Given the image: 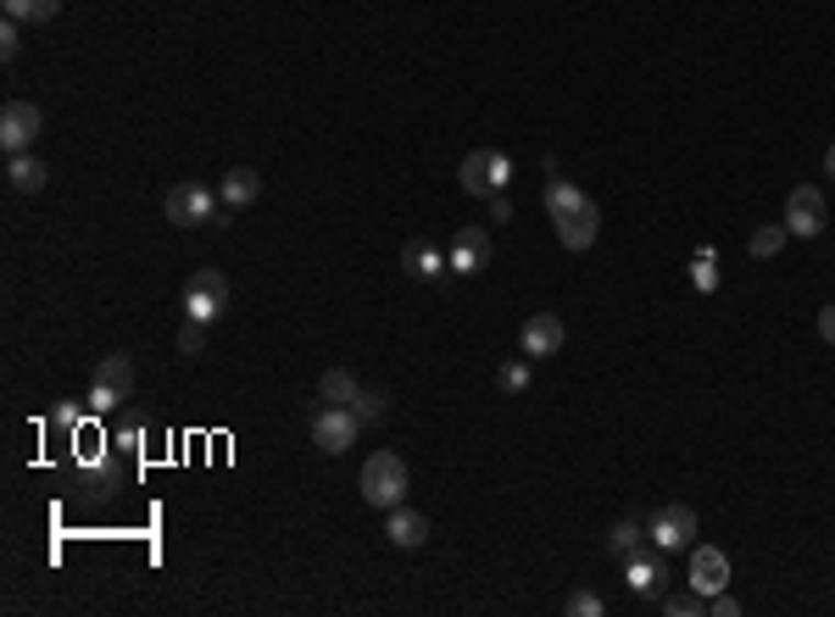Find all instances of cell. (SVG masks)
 <instances>
[{"instance_id": "cell-1", "label": "cell", "mask_w": 835, "mask_h": 617, "mask_svg": "<svg viewBox=\"0 0 835 617\" xmlns=\"http://www.w3.org/2000/svg\"><path fill=\"white\" fill-rule=\"evenodd\" d=\"M407 462L396 457V451H374L368 462H363V479H357V490H363V501L368 506H379V512H390V506H401L407 501Z\"/></svg>"}, {"instance_id": "cell-2", "label": "cell", "mask_w": 835, "mask_h": 617, "mask_svg": "<svg viewBox=\"0 0 835 617\" xmlns=\"http://www.w3.org/2000/svg\"><path fill=\"white\" fill-rule=\"evenodd\" d=\"M357 434H363V417H357L352 406H323V412H312V446H318L323 457H346V451L357 446Z\"/></svg>"}, {"instance_id": "cell-3", "label": "cell", "mask_w": 835, "mask_h": 617, "mask_svg": "<svg viewBox=\"0 0 835 617\" xmlns=\"http://www.w3.org/2000/svg\"><path fill=\"white\" fill-rule=\"evenodd\" d=\"M134 395V357L129 350H112V357L96 362V384H90V406L96 412H112L118 401Z\"/></svg>"}, {"instance_id": "cell-4", "label": "cell", "mask_w": 835, "mask_h": 617, "mask_svg": "<svg viewBox=\"0 0 835 617\" xmlns=\"http://www.w3.org/2000/svg\"><path fill=\"white\" fill-rule=\"evenodd\" d=\"M185 317H196V323H218L223 312H229V279L218 273V268H201V273H190V284H185Z\"/></svg>"}, {"instance_id": "cell-5", "label": "cell", "mask_w": 835, "mask_h": 617, "mask_svg": "<svg viewBox=\"0 0 835 617\" xmlns=\"http://www.w3.org/2000/svg\"><path fill=\"white\" fill-rule=\"evenodd\" d=\"M646 540L657 551H691L697 546V512L691 506H657L646 523Z\"/></svg>"}, {"instance_id": "cell-6", "label": "cell", "mask_w": 835, "mask_h": 617, "mask_svg": "<svg viewBox=\"0 0 835 617\" xmlns=\"http://www.w3.org/2000/svg\"><path fill=\"white\" fill-rule=\"evenodd\" d=\"M45 128V112L34 101H7V112H0V150L7 156H29L34 139Z\"/></svg>"}, {"instance_id": "cell-7", "label": "cell", "mask_w": 835, "mask_h": 617, "mask_svg": "<svg viewBox=\"0 0 835 617\" xmlns=\"http://www.w3.org/2000/svg\"><path fill=\"white\" fill-rule=\"evenodd\" d=\"M162 212H167V223H179V228H201V223H218V201H212V190L207 184H174L167 190V201H162Z\"/></svg>"}, {"instance_id": "cell-8", "label": "cell", "mask_w": 835, "mask_h": 617, "mask_svg": "<svg viewBox=\"0 0 835 617\" xmlns=\"http://www.w3.org/2000/svg\"><path fill=\"white\" fill-rule=\"evenodd\" d=\"M824 223H830L824 190H819V184H797V190L786 195V228H791V239H819Z\"/></svg>"}, {"instance_id": "cell-9", "label": "cell", "mask_w": 835, "mask_h": 617, "mask_svg": "<svg viewBox=\"0 0 835 617\" xmlns=\"http://www.w3.org/2000/svg\"><path fill=\"white\" fill-rule=\"evenodd\" d=\"M563 339H568V328H563V317H557V312H535V317H524V328H519V350H524L530 362L557 357Z\"/></svg>"}, {"instance_id": "cell-10", "label": "cell", "mask_w": 835, "mask_h": 617, "mask_svg": "<svg viewBox=\"0 0 835 617\" xmlns=\"http://www.w3.org/2000/svg\"><path fill=\"white\" fill-rule=\"evenodd\" d=\"M430 535H435V523H430L424 512H412L407 501L385 512V540H390L396 551H417V546H430Z\"/></svg>"}, {"instance_id": "cell-11", "label": "cell", "mask_w": 835, "mask_h": 617, "mask_svg": "<svg viewBox=\"0 0 835 617\" xmlns=\"http://www.w3.org/2000/svg\"><path fill=\"white\" fill-rule=\"evenodd\" d=\"M446 261H452V273H468V279L485 273V268H490V234L474 228V223H463V228L452 234V256H446Z\"/></svg>"}, {"instance_id": "cell-12", "label": "cell", "mask_w": 835, "mask_h": 617, "mask_svg": "<svg viewBox=\"0 0 835 617\" xmlns=\"http://www.w3.org/2000/svg\"><path fill=\"white\" fill-rule=\"evenodd\" d=\"M691 590H697V595L730 590V557H724L719 546H691Z\"/></svg>"}, {"instance_id": "cell-13", "label": "cell", "mask_w": 835, "mask_h": 617, "mask_svg": "<svg viewBox=\"0 0 835 617\" xmlns=\"http://www.w3.org/2000/svg\"><path fill=\"white\" fill-rule=\"evenodd\" d=\"M552 228H557V245H563V250H591V245H597V228H602V212H597V201H591V206L574 212V217H557Z\"/></svg>"}, {"instance_id": "cell-14", "label": "cell", "mask_w": 835, "mask_h": 617, "mask_svg": "<svg viewBox=\"0 0 835 617\" xmlns=\"http://www.w3.org/2000/svg\"><path fill=\"white\" fill-rule=\"evenodd\" d=\"M257 195H263V172L257 167H229L223 172V184H218V201L223 206H257Z\"/></svg>"}, {"instance_id": "cell-15", "label": "cell", "mask_w": 835, "mask_h": 617, "mask_svg": "<svg viewBox=\"0 0 835 617\" xmlns=\"http://www.w3.org/2000/svg\"><path fill=\"white\" fill-rule=\"evenodd\" d=\"M7 184L18 190V195H40L45 184H51V167L29 150V156H7Z\"/></svg>"}, {"instance_id": "cell-16", "label": "cell", "mask_w": 835, "mask_h": 617, "mask_svg": "<svg viewBox=\"0 0 835 617\" xmlns=\"http://www.w3.org/2000/svg\"><path fill=\"white\" fill-rule=\"evenodd\" d=\"M584 206H591V195L552 172V179H546V212H552V223H557V217H574V212H584Z\"/></svg>"}, {"instance_id": "cell-17", "label": "cell", "mask_w": 835, "mask_h": 617, "mask_svg": "<svg viewBox=\"0 0 835 617\" xmlns=\"http://www.w3.org/2000/svg\"><path fill=\"white\" fill-rule=\"evenodd\" d=\"M318 395H323L329 406H357L363 384H357V373H352V368H329V373L318 379Z\"/></svg>"}, {"instance_id": "cell-18", "label": "cell", "mask_w": 835, "mask_h": 617, "mask_svg": "<svg viewBox=\"0 0 835 617\" xmlns=\"http://www.w3.org/2000/svg\"><path fill=\"white\" fill-rule=\"evenodd\" d=\"M401 268H407L412 279H446L452 261H446L435 245H407V250H401Z\"/></svg>"}, {"instance_id": "cell-19", "label": "cell", "mask_w": 835, "mask_h": 617, "mask_svg": "<svg viewBox=\"0 0 835 617\" xmlns=\"http://www.w3.org/2000/svg\"><path fill=\"white\" fill-rule=\"evenodd\" d=\"M457 184H463L468 195H496V184H490V150H468V156H463Z\"/></svg>"}, {"instance_id": "cell-20", "label": "cell", "mask_w": 835, "mask_h": 617, "mask_svg": "<svg viewBox=\"0 0 835 617\" xmlns=\"http://www.w3.org/2000/svg\"><path fill=\"white\" fill-rule=\"evenodd\" d=\"M791 239V228L786 223H764V228H752V239H746V256L752 261H769V256H780V245Z\"/></svg>"}, {"instance_id": "cell-21", "label": "cell", "mask_w": 835, "mask_h": 617, "mask_svg": "<svg viewBox=\"0 0 835 617\" xmlns=\"http://www.w3.org/2000/svg\"><path fill=\"white\" fill-rule=\"evenodd\" d=\"M624 568H630V590H635V595H663V579H668L663 562H646V551H641V557H630Z\"/></svg>"}, {"instance_id": "cell-22", "label": "cell", "mask_w": 835, "mask_h": 617, "mask_svg": "<svg viewBox=\"0 0 835 617\" xmlns=\"http://www.w3.org/2000/svg\"><path fill=\"white\" fill-rule=\"evenodd\" d=\"M0 12L12 23H51L62 12V0H0Z\"/></svg>"}, {"instance_id": "cell-23", "label": "cell", "mask_w": 835, "mask_h": 617, "mask_svg": "<svg viewBox=\"0 0 835 617\" xmlns=\"http://www.w3.org/2000/svg\"><path fill=\"white\" fill-rule=\"evenodd\" d=\"M608 551H613L619 562L641 557V551H646V528H641V523H613V535H608Z\"/></svg>"}, {"instance_id": "cell-24", "label": "cell", "mask_w": 835, "mask_h": 617, "mask_svg": "<svg viewBox=\"0 0 835 617\" xmlns=\"http://www.w3.org/2000/svg\"><path fill=\"white\" fill-rule=\"evenodd\" d=\"M352 412L363 417V428H374V423H385V417H390V390H363Z\"/></svg>"}, {"instance_id": "cell-25", "label": "cell", "mask_w": 835, "mask_h": 617, "mask_svg": "<svg viewBox=\"0 0 835 617\" xmlns=\"http://www.w3.org/2000/svg\"><path fill=\"white\" fill-rule=\"evenodd\" d=\"M530 379H535V368H530V357L524 362H501V373H496V384L508 390V395H519V390H530Z\"/></svg>"}, {"instance_id": "cell-26", "label": "cell", "mask_w": 835, "mask_h": 617, "mask_svg": "<svg viewBox=\"0 0 835 617\" xmlns=\"http://www.w3.org/2000/svg\"><path fill=\"white\" fill-rule=\"evenodd\" d=\"M201 350H207V323L185 317L179 323V357H201Z\"/></svg>"}, {"instance_id": "cell-27", "label": "cell", "mask_w": 835, "mask_h": 617, "mask_svg": "<svg viewBox=\"0 0 835 617\" xmlns=\"http://www.w3.org/2000/svg\"><path fill=\"white\" fill-rule=\"evenodd\" d=\"M663 612L668 617H697V612H708V595H697V590L691 595H663Z\"/></svg>"}, {"instance_id": "cell-28", "label": "cell", "mask_w": 835, "mask_h": 617, "mask_svg": "<svg viewBox=\"0 0 835 617\" xmlns=\"http://www.w3.org/2000/svg\"><path fill=\"white\" fill-rule=\"evenodd\" d=\"M608 606H602V595H591V590H574L568 595V617H602Z\"/></svg>"}, {"instance_id": "cell-29", "label": "cell", "mask_w": 835, "mask_h": 617, "mask_svg": "<svg viewBox=\"0 0 835 617\" xmlns=\"http://www.w3.org/2000/svg\"><path fill=\"white\" fill-rule=\"evenodd\" d=\"M691 284H697V290H713V284H719V268H713V250H697V261H691Z\"/></svg>"}, {"instance_id": "cell-30", "label": "cell", "mask_w": 835, "mask_h": 617, "mask_svg": "<svg viewBox=\"0 0 835 617\" xmlns=\"http://www.w3.org/2000/svg\"><path fill=\"white\" fill-rule=\"evenodd\" d=\"M18 51H23V23H12V18H7V23H0V56L12 61Z\"/></svg>"}, {"instance_id": "cell-31", "label": "cell", "mask_w": 835, "mask_h": 617, "mask_svg": "<svg viewBox=\"0 0 835 617\" xmlns=\"http://www.w3.org/2000/svg\"><path fill=\"white\" fill-rule=\"evenodd\" d=\"M490 184H496V195H501V190L513 184V161L501 156V150H490Z\"/></svg>"}, {"instance_id": "cell-32", "label": "cell", "mask_w": 835, "mask_h": 617, "mask_svg": "<svg viewBox=\"0 0 835 617\" xmlns=\"http://www.w3.org/2000/svg\"><path fill=\"white\" fill-rule=\"evenodd\" d=\"M708 612H713V617H741V601H735L730 590H719V595H708Z\"/></svg>"}, {"instance_id": "cell-33", "label": "cell", "mask_w": 835, "mask_h": 617, "mask_svg": "<svg viewBox=\"0 0 835 617\" xmlns=\"http://www.w3.org/2000/svg\"><path fill=\"white\" fill-rule=\"evenodd\" d=\"M819 339H824V345H835V301L819 312Z\"/></svg>"}, {"instance_id": "cell-34", "label": "cell", "mask_w": 835, "mask_h": 617, "mask_svg": "<svg viewBox=\"0 0 835 617\" xmlns=\"http://www.w3.org/2000/svg\"><path fill=\"white\" fill-rule=\"evenodd\" d=\"M490 217H496V223H508V217H513V206H508V195H490Z\"/></svg>"}, {"instance_id": "cell-35", "label": "cell", "mask_w": 835, "mask_h": 617, "mask_svg": "<svg viewBox=\"0 0 835 617\" xmlns=\"http://www.w3.org/2000/svg\"><path fill=\"white\" fill-rule=\"evenodd\" d=\"M824 172H830V179H835V145L824 150Z\"/></svg>"}]
</instances>
